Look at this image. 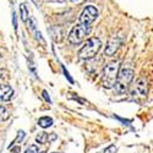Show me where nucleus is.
Wrapping results in <instances>:
<instances>
[{
	"mask_svg": "<svg viewBox=\"0 0 153 153\" xmlns=\"http://www.w3.org/2000/svg\"><path fill=\"white\" fill-rule=\"evenodd\" d=\"M119 68H120V61H113L109 62L103 70L102 75V83L104 88H111L115 86L118 76H119Z\"/></svg>",
	"mask_w": 153,
	"mask_h": 153,
	"instance_id": "nucleus-1",
	"label": "nucleus"
},
{
	"mask_svg": "<svg viewBox=\"0 0 153 153\" xmlns=\"http://www.w3.org/2000/svg\"><path fill=\"white\" fill-rule=\"evenodd\" d=\"M100 47H102L100 41L98 39V38H96V37H92V38H90V39H88V41L85 43V45L80 49L79 56H80L81 59H85V60L92 59V58H94V56L98 54Z\"/></svg>",
	"mask_w": 153,
	"mask_h": 153,
	"instance_id": "nucleus-2",
	"label": "nucleus"
},
{
	"mask_svg": "<svg viewBox=\"0 0 153 153\" xmlns=\"http://www.w3.org/2000/svg\"><path fill=\"white\" fill-rule=\"evenodd\" d=\"M90 31H91V26L77 22L72 27L70 33H69V42L71 44H79V43H81L85 38L87 37V34L90 33Z\"/></svg>",
	"mask_w": 153,
	"mask_h": 153,
	"instance_id": "nucleus-3",
	"label": "nucleus"
},
{
	"mask_svg": "<svg viewBox=\"0 0 153 153\" xmlns=\"http://www.w3.org/2000/svg\"><path fill=\"white\" fill-rule=\"evenodd\" d=\"M134 79V70L131 69H123L120 72H119V76H118V80H117V83H115V92L121 94V93H125L126 90L129 88V85L131 83Z\"/></svg>",
	"mask_w": 153,
	"mask_h": 153,
	"instance_id": "nucleus-4",
	"label": "nucleus"
},
{
	"mask_svg": "<svg viewBox=\"0 0 153 153\" xmlns=\"http://www.w3.org/2000/svg\"><path fill=\"white\" fill-rule=\"evenodd\" d=\"M97 17H98V10L93 5H88L81 12V15L79 17V22L91 26V25L97 20Z\"/></svg>",
	"mask_w": 153,
	"mask_h": 153,
	"instance_id": "nucleus-5",
	"label": "nucleus"
},
{
	"mask_svg": "<svg viewBox=\"0 0 153 153\" xmlns=\"http://www.w3.org/2000/svg\"><path fill=\"white\" fill-rule=\"evenodd\" d=\"M120 45H121V38H119V37L110 38V41L108 42V45L105 48V55H108V56L114 55Z\"/></svg>",
	"mask_w": 153,
	"mask_h": 153,
	"instance_id": "nucleus-6",
	"label": "nucleus"
},
{
	"mask_svg": "<svg viewBox=\"0 0 153 153\" xmlns=\"http://www.w3.org/2000/svg\"><path fill=\"white\" fill-rule=\"evenodd\" d=\"M12 94H14V91L9 85H4V83H0V100H9Z\"/></svg>",
	"mask_w": 153,
	"mask_h": 153,
	"instance_id": "nucleus-7",
	"label": "nucleus"
},
{
	"mask_svg": "<svg viewBox=\"0 0 153 153\" xmlns=\"http://www.w3.org/2000/svg\"><path fill=\"white\" fill-rule=\"evenodd\" d=\"M136 90L138 91V93L141 96H147L148 93V85H147V81L145 79H140L137 82H136Z\"/></svg>",
	"mask_w": 153,
	"mask_h": 153,
	"instance_id": "nucleus-8",
	"label": "nucleus"
},
{
	"mask_svg": "<svg viewBox=\"0 0 153 153\" xmlns=\"http://www.w3.org/2000/svg\"><path fill=\"white\" fill-rule=\"evenodd\" d=\"M56 138V136L54 135V134H47V132H39L37 135V137H36V140L39 143H45V142H49V141H52V140H55Z\"/></svg>",
	"mask_w": 153,
	"mask_h": 153,
	"instance_id": "nucleus-9",
	"label": "nucleus"
},
{
	"mask_svg": "<svg viewBox=\"0 0 153 153\" xmlns=\"http://www.w3.org/2000/svg\"><path fill=\"white\" fill-rule=\"evenodd\" d=\"M38 125L41 127H43V129H45V127H49V126L53 125V119L49 118V117H42L39 120H38Z\"/></svg>",
	"mask_w": 153,
	"mask_h": 153,
	"instance_id": "nucleus-10",
	"label": "nucleus"
},
{
	"mask_svg": "<svg viewBox=\"0 0 153 153\" xmlns=\"http://www.w3.org/2000/svg\"><path fill=\"white\" fill-rule=\"evenodd\" d=\"M28 26H30V28H31V31L34 33V37L37 38V39H39L42 43H43V38H42V36H41V33H39V31H37V28H36V25H34V20H30L28 21Z\"/></svg>",
	"mask_w": 153,
	"mask_h": 153,
	"instance_id": "nucleus-11",
	"label": "nucleus"
},
{
	"mask_svg": "<svg viewBox=\"0 0 153 153\" xmlns=\"http://www.w3.org/2000/svg\"><path fill=\"white\" fill-rule=\"evenodd\" d=\"M20 12H21V19H22V21L26 22L27 19H28V10H27V7H26V5H25V4H21V5H20Z\"/></svg>",
	"mask_w": 153,
	"mask_h": 153,
	"instance_id": "nucleus-12",
	"label": "nucleus"
},
{
	"mask_svg": "<svg viewBox=\"0 0 153 153\" xmlns=\"http://www.w3.org/2000/svg\"><path fill=\"white\" fill-rule=\"evenodd\" d=\"M9 117H10L9 110H7L5 107H0V123L7 120V119H9Z\"/></svg>",
	"mask_w": 153,
	"mask_h": 153,
	"instance_id": "nucleus-13",
	"label": "nucleus"
},
{
	"mask_svg": "<svg viewBox=\"0 0 153 153\" xmlns=\"http://www.w3.org/2000/svg\"><path fill=\"white\" fill-rule=\"evenodd\" d=\"M25 153H38V147L36 146V145H31L27 149H26V152Z\"/></svg>",
	"mask_w": 153,
	"mask_h": 153,
	"instance_id": "nucleus-14",
	"label": "nucleus"
},
{
	"mask_svg": "<svg viewBox=\"0 0 153 153\" xmlns=\"http://www.w3.org/2000/svg\"><path fill=\"white\" fill-rule=\"evenodd\" d=\"M103 153H117V147L114 146V145H111V146H109L108 148H105Z\"/></svg>",
	"mask_w": 153,
	"mask_h": 153,
	"instance_id": "nucleus-15",
	"label": "nucleus"
},
{
	"mask_svg": "<svg viewBox=\"0 0 153 153\" xmlns=\"http://www.w3.org/2000/svg\"><path fill=\"white\" fill-rule=\"evenodd\" d=\"M6 79H7V71L0 70V82L4 81V80H6Z\"/></svg>",
	"mask_w": 153,
	"mask_h": 153,
	"instance_id": "nucleus-16",
	"label": "nucleus"
},
{
	"mask_svg": "<svg viewBox=\"0 0 153 153\" xmlns=\"http://www.w3.org/2000/svg\"><path fill=\"white\" fill-rule=\"evenodd\" d=\"M70 1H71L72 4H81V3L86 1V0H70Z\"/></svg>",
	"mask_w": 153,
	"mask_h": 153,
	"instance_id": "nucleus-17",
	"label": "nucleus"
},
{
	"mask_svg": "<svg viewBox=\"0 0 153 153\" xmlns=\"http://www.w3.org/2000/svg\"><path fill=\"white\" fill-rule=\"evenodd\" d=\"M12 21H14V27L16 28L17 26H16V14H15V12H14V17H12Z\"/></svg>",
	"mask_w": 153,
	"mask_h": 153,
	"instance_id": "nucleus-18",
	"label": "nucleus"
},
{
	"mask_svg": "<svg viewBox=\"0 0 153 153\" xmlns=\"http://www.w3.org/2000/svg\"><path fill=\"white\" fill-rule=\"evenodd\" d=\"M43 94H44V97H45V99H47L48 102H50V99H49V97L47 96V92H45V91H43Z\"/></svg>",
	"mask_w": 153,
	"mask_h": 153,
	"instance_id": "nucleus-19",
	"label": "nucleus"
},
{
	"mask_svg": "<svg viewBox=\"0 0 153 153\" xmlns=\"http://www.w3.org/2000/svg\"><path fill=\"white\" fill-rule=\"evenodd\" d=\"M0 59H1V55H0Z\"/></svg>",
	"mask_w": 153,
	"mask_h": 153,
	"instance_id": "nucleus-20",
	"label": "nucleus"
},
{
	"mask_svg": "<svg viewBox=\"0 0 153 153\" xmlns=\"http://www.w3.org/2000/svg\"><path fill=\"white\" fill-rule=\"evenodd\" d=\"M53 153H56V152H53Z\"/></svg>",
	"mask_w": 153,
	"mask_h": 153,
	"instance_id": "nucleus-21",
	"label": "nucleus"
}]
</instances>
